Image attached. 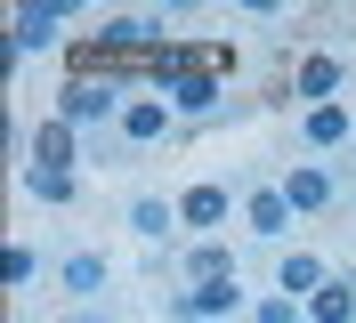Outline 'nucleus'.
<instances>
[{
	"mask_svg": "<svg viewBox=\"0 0 356 323\" xmlns=\"http://www.w3.org/2000/svg\"><path fill=\"white\" fill-rule=\"evenodd\" d=\"M57 113H65L73 129L122 122V113H130V73H122V65H113V73H73V81L57 89Z\"/></svg>",
	"mask_w": 356,
	"mask_h": 323,
	"instance_id": "obj_1",
	"label": "nucleus"
},
{
	"mask_svg": "<svg viewBox=\"0 0 356 323\" xmlns=\"http://www.w3.org/2000/svg\"><path fill=\"white\" fill-rule=\"evenodd\" d=\"M235 307H243V275H227V283H186V291H170V323H235Z\"/></svg>",
	"mask_w": 356,
	"mask_h": 323,
	"instance_id": "obj_2",
	"label": "nucleus"
},
{
	"mask_svg": "<svg viewBox=\"0 0 356 323\" xmlns=\"http://www.w3.org/2000/svg\"><path fill=\"white\" fill-rule=\"evenodd\" d=\"M57 33H65V0H24L8 17V65L33 57V49H57Z\"/></svg>",
	"mask_w": 356,
	"mask_h": 323,
	"instance_id": "obj_3",
	"label": "nucleus"
},
{
	"mask_svg": "<svg viewBox=\"0 0 356 323\" xmlns=\"http://www.w3.org/2000/svg\"><path fill=\"white\" fill-rule=\"evenodd\" d=\"M162 97H170V113H178V122H211L227 89H219V73H211V65H195V73H178Z\"/></svg>",
	"mask_w": 356,
	"mask_h": 323,
	"instance_id": "obj_4",
	"label": "nucleus"
},
{
	"mask_svg": "<svg viewBox=\"0 0 356 323\" xmlns=\"http://www.w3.org/2000/svg\"><path fill=\"white\" fill-rule=\"evenodd\" d=\"M81 162V129L65 122V113H49L41 129H33V170H73Z\"/></svg>",
	"mask_w": 356,
	"mask_h": 323,
	"instance_id": "obj_5",
	"label": "nucleus"
},
{
	"mask_svg": "<svg viewBox=\"0 0 356 323\" xmlns=\"http://www.w3.org/2000/svg\"><path fill=\"white\" fill-rule=\"evenodd\" d=\"M324 283H332V267H324L316 251H284V267H275V291H284V299H300V307H308Z\"/></svg>",
	"mask_w": 356,
	"mask_h": 323,
	"instance_id": "obj_6",
	"label": "nucleus"
},
{
	"mask_svg": "<svg viewBox=\"0 0 356 323\" xmlns=\"http://www.w3.org/2000/svg\"><path fill=\"white\" fill-rule=\"evenodd\" d=\"M291 218H300V210L284 202V186H259V194L243 202V226H251L259 242H284V235H291Z\"/></svg>",
	"mask_w": 356,
	"mask_h": 323,
	"instance_id": "obj_7",
	"label": "nucleus"
},
{
	"mask_svg": "<svg viewBox=\"0 0 356 323\" xmlns=\"http://www.w3.org/2000/svg\"><path fill=\"white\" fill-rule=\"evenodd\" d=\"M340 81H348V65H340V57H308L300 73H291V97H308V113H316V106H332Z\"/></svg>",
	"mask_w": 356,
	"mask_h": 323,
	"instance_id": "obj_8",
	"label": "nucleus"
},
{
	"mask_svg": "<svg viewBox=\"0 0 356 323\" xmlns=\"http://www.w3.org/2000/svg\"><path fill=\"white\" fill-rule=\"evenodd\" d=\"M122 146H154L162 129H170V97H130V113H122Z\"/></svg>",
	"mask_w": 356,
	"mask_h": 323,
	"instance_id": "obj_9",
	"label": "nucleus"
},
{
	"mask_svg": "<svg viewBox=\"0 0 356 323\" xmlns=\"http://www.w3.org/2000/svg\"><path fill=\"white\" fill-rule=\"evenodd\" d=\"M284 202L291 210H324V202H332V170H324V162H300V170L284 178Z\"/></svg>",
	"mask_w": 356,
	"mask_h": 323,
	"instance_id": "obj_10",
	"label": "nucleus"
},
{
	"mask_svg": "<svg viewBox=\"0 0 356 323\" xmlns=\"http://www.w3.org/2000/svg\"><path fill=\"white\" fill-rule=\"evenodd\" d=\"M227 210H235L227 186H195L186 202H178V226H227Z\"/></svg>",
	"mask_w": 356,
	"mask_h": 323,
	"instance_id": "obj_11",
	"label": "nucleus"
},
{
	"mask_svg": "<svg viewBox=\"0 0 356 323\" xmlns=\"http://www.w3.org/2000/svg\"><path fill=\"white\" fill-rule=\"evenodd\" d=\"M308 315H316V323H356V275H332V283L308 299Z\"/></svg>",
	"mask_w": 356,
	"mask_h": 323,
	"instance_id": "obj_12",
	"label": "nucleus"
},
{
	"mask_svg": "<svg viewBox=\"0 0 356 323\" xmlns=\"http://www.w3.org/2000/svg\"><path fill=\"white\" fill-rule=\"evenodd\" d=\"M300 138H308V146H348L356 129H348V106H316L308 122H300Z\"/></svg>",
	"mask_w": 356,
	"mask_h": 323,
	"instance_id": "obj_13",
	"label": "nucleus"
},
{
	"mask_svg": "<svg viewBox=\"0 0 356 323\" xmlns=\"http://www.w3.org/2000/svg\"><path fill=\"white\" fill-rule=\"evenodd\" d=\"M186 275H195V283H227V275H235V251H227L219 235L195 242V251H186Z\"/></svg>",
	"mask_w": 356,
	"mask_h": 323,
	"instance_id": "obj_14",
	"label": "nucleus"
},
{
	"mask_svg": "<svg viewBox=\"0 0 356 323\" xmlns=\"http://www.w3.org/2000/svg\"><path fill=\"white\" fill-rule=\"evenodd\" d=\"M65 291H73V299H97V291H106V258H97V251H73L65 258Z\"/></svg>",
	"mask_w": 356,
	"mask_h": 323,
	"instance_id": "obj_15",
	"label": "nucleus"
},
{
	"mask_svg": "<svg viewBox=\"0 0 356 323\" xmlns=\"http://www.w3.org/2000/svg\"><path fill=\"white\" fill-rule=\"evenodd\" d=\"M24 194L49 202V210H65V202H73V170H33V162H24Z\"/></svg>",
	"mask_w": 356,
	"mask_h": 323,
	"instance_id": "obj_16",
	"label": "nucleus"
},
{
	"mask_svg": "<svg viewBox=\"0 0 356 323\" xmlns=\"http://www.w3.org/2000/svg\"><path fill=\"white\" fill-rule=\"evenodd\" d=\"M130 226H138V235H170V202H154V194H138V202H130Z\"/></svg>",
	"mask_w": 356,
	"mask_h": 323,
	"instance_id": "obj_17",
	"label": "nucleus"
},
{
	"mask_svg": "<svg viewBox=\"0 0 356 323\" xmlns=\"http://www.w3.org/2000/svg\"><path fill=\"white\" fill-rule=\"evenodd\" d=\"M33 267H41V258L24 251V242H8V258H0V283H8V291H24V283H33Z\"/></svg>",
	"mask_w": 356,
	"mask_h": 323,
	"instance_id": "obj_18",
	"label": "nucleus"
},
{
	"mask_svg": "<svg viewBox=\"0 0 356 323\" xmlns=\"http://www.w3.org/2000/svg\"><path fill=\"white\" fill-rule=\"evenodd\" d=\"M251 323H300V299H284V291H275V299L251 307Z\"/></svg>",
	"mask_w": 356,
	"mask_h": 323,
	"instance_id": "obj_19",
	"label": "nucleus"
}]
</instances>
